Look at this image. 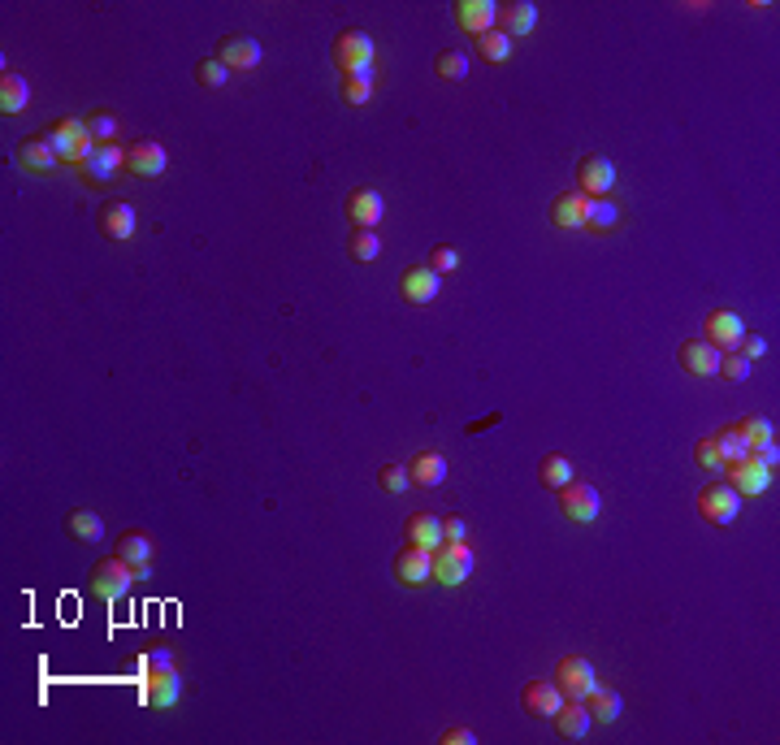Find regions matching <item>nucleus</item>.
Masks as SVG:
<instances>
[{
    "label": "nucleus",
    "mask_w": 780,
    "mask_h": 745,
    "mask_svg": "<svg viewBox=\"0 0 780 745\" xmlns=\"http://www.w3.org/2000/svg\"><path fill=\"white\" fill-rule=\"evenodd\" d=\"M48 143L57 148L65 165H78V169H83L91 161V152H96V139H91L87 122H78V117H57V122L48 126Z\"/></svg>",
    "instance_id": "1"
},
{
    "label": "nucleus",
    "mask_w": 780,
    "mask_h": 745,
    "mask_svg": "<svg viewBox=\"0 0 780 745\" xmlns=\"http://www.w3.org/2000/svg\"><path fill=\"white\" fill-rule=\"evenodd\" d=\"M468 577H473V546L468 542H442L438 551L429 555V581L455 590V585H464Z\"/></svg>",
    "instance_id": "2"
},
{
    "label": "nucleus",
    "mask_w": 780,
    "mask_h": 745,
    "mask_svg": "<svg viewBox=\"0 0 780 745\" xmlns=\"http://www.w3.org/2000/svg\"><path fill=\"white\" fill-rule=\"evenodd\" d=\"M135 568L122 564V559H100L96 568H91V598H100V603H117V598H126L130 590H135Z\"/></svg>",
    "instance_id": "3"
},
{
    "label": "nucleus",
    "mask_w": 780,
    "mask_h": 745,
    "mask_svg": "<svg viewBox=\"0 0 780 745\" xmlns=\"http://www.w3.org/2000/svg\"><path fill=\"white\" fill-rule=\"evenodd\" d=\"M334 61L343 78H356V74H373V39L364 31H343L334 39Z\"/></svg>",
    "instance_id": "4"
},
{
    "label": "nucleus",
    "mask_w": 780,
    "mask_h": 745,
    "mask_svg": "<svg viewBox=\"0 0 780 745\" xmlns=\"http://www.w3.org/2000/svg\"><path fill=\"white\" fill-rule=\"evenodd\" d=\"M724 473H728V486H733L741 499H754V494H763L767 486H772V473L776 468H767L763 464V455H746V460H733V464H724Z\"/></svg>",
    "instance_id": "5"
},
{
    "label": "nucleus",
    "mask_w": 780,
    "mask_h": 745,
    "mask_svg": "<svg viewBox=\"0 0 780 745\" xmlns=\"http://www.w3.org/2000/svg\"><path fill=\"white\" fill-rule=\"evenodd\" d=\"M698 512H702V520H711V525H733L741 512V494L728 486V481H711V486L698 490Z\"/></svg>",
    "instance_id": "6"
},
{
    "label": "nucleus",
    "mask_w": 780,
    "mask_h": 745,
    "mask_svg": "<svg viewBox=\"0 0 780 745\" xmlns=\"http://www.w3.org/2000/svg\"><path fill=\"white\" fill-rule=\"evenodd\" d=\"M555 685H559V694H564V698H585L598 685V672H594V663L585 655H564L555 663Z\"/></svg>",
    "instance_id": "7"
},
{
    "label": "nucleus",
    "mask_w": 780,
    "mask_h": 745,
    "mask_svg": "<svg viewBox=\"0 0 780 745\" xmlns=\"http://www.w3.org/2000/svg\"><path fill=\"white\" fill-rule=\"evenodd\" d=\"M559 512L568 520H577V525H590L603 512V499H598L594 486H585V481H568L564 490H559Z\"/></svg>",
    "instance_id": "8"
},
{
    "label": "nucleus",
    "mask_w": 780,
    "mask_h": 745,
    "mask_svg": "<svg viewBox=\"0 0 780 745\" xmlns=\"http://www.w3.org/2000/svg\"><path fill=\"white\" fill-rule=\"evenodd\" d=\"M702 338L715 347V351H737V343L746 338V325H741L737 312L728 308H711L707 321H702Z\"/></svg>",
    "instance_id": "9"
},
{
    "label": "nucleus",
    "mask_w": 780,
    "mask_h": 745,
    "mask_svg": "<svg viewBox=\"0 0 780 745\" xmlns=\"http://www.w3.org/2000/svg\"><path fill=\"white\" fill-rule=\"evenodd\" d=\"M178 698H182V676H178V668L143 672V702H148V707L169 711Z\"/></svg>",
    "instance_id": "10"
},
{
    "label": "nucleus",
    "mask_w": 780,
    "mask_h": 745,
    "mask_svg": "<svg viewBox=\"0 0 780 745\" xmlns=\"http://www.w3.org/2000/svg\"><path fill=\"white\" fill-rule=\"evenodd\" d=\"M616 187V165L607 156H585L577 165V191L590 195V200H603V195Z\"/></svg>",
    "instance_id": "11"
},
{
    "label": "nucleus",
    "mask_w": 780,
    "mask_h": 745,
    "mask_svg": "<svg viewBox=\"0 0 780 745\" xmlns=\"http://www.w3.org/2000/svg\"><path fill=\"white\" fill-rule=\"evenodd\" d=\"M126 169L135 178H161L169 169V152L156 139H139V143H130V148H126Z\"/></svg>",
    "instance_id": "12"
},
{
    "label": "nucleus",
    "mask_w": 780,
    "mask_h": 745,
    "mask_svg": "<svg viewBox=\"0 0 780 745\" xmlns=\"http://www.w3.org/2000/svg\"><path fill=\"white\" fill-rule=\"evenodd\" d=\"M382 213H386L382 191L360 187V191H351V195H347V221H351L356 230H377V221H382Z\"/></svg>",
    "instance_id": "13"
},
{
    "label": "nucleus",
    "mask_w": 780,
    "mask_h": 745,
    "mask_svg": "<svg viewBox=\"0 0 780 745\" xmlns=\"http://www.w3.org/2000/svg\"><path fill=\"white\" fill-rule=\"evenodd\" d=\"M217 61L226 65L230 74L234 70H256V65H260V44L252 35H226L217 44Z\"/></svg>",
    "instance_id": "14"
},
{
    "label": "nucleus",
    "mask_w": 780,
    "mask_h": 745,
    "mask_svg": "<svg viewBox=\"0 0 780 745\" xmlns=\"http://www.w3.org/2000/svg\"><path fill=\"white\" fill-rule=\"evenodd\" d=\"M18 165L26 169V174H52V169L61 165V156H57V148L48 143V135H31V139H22L18 143Z\"/></svg>",
    "instance_id": "15"
},
{
    "label": "nucleus",
    "mask_w": 780,
    "mask_h": 745,
    "mask_svg": "<svg viewBox=\"0 0 780 745\" xmlns=\"http://www.w3.org/2000/svg\"><path fill=\"white\" fill-rule=\"evenodd\" d=\"M122 169H126V148H117V143H96L91 161L83 165V178L100 187V182H113Z\"/></svg>",
    "instance_id": "16"
},
{
    "label": "nucleus",
    "mask_w": 780,
    "mask_h": 745,
    "mask_svg": "<svg viewBox=\"0 0 780 745\" xmlns=\"http://www.w3.org/2000/svg\"><path fill=\"white\" fill-rule=\"evenodd\" d=\"M551 221L559 230H585V221H590V195L581 191H564L551 200Z\"/></svg>",
    "instance_id": "17"
},
{
    "label": "nucleus",
    "mask_w": 780,
    "mask_h": 745,
    "mask_svg": "<svg viewBox=\"0 0 780 745\" xmlns=\"http://www.w3.org/2000/svg\"><path fill=\"white\" fill-rule=\"evenodd\" d=\"M438 286H442V278L429 265H412V269H403V278H399V291L408 304H434Z\"/></svg>",
    "instance_id": "18"
},
{
    "label": "nucleus",
    "mask_w": 780,
    "mask_h": 745,
    "mask_svg": "<svg viewBox=\"0 0 780 745\" xmlns=\"http://www.w3.org/2000/svg\"><path fill=\"white\" fill-rule=\"evenodd\" d=\"M499 31L507 39H520V35H533V26H538V5L533 0H507V5H499Z\"/></svg>",
    "instance_id": "19"
},
{
    "label": "nucleus",
    "mask_w": 780,
    "mask_h": 745,
    "mask_svg": "<svg viewBox=\"0 0 780 745\" xmlns=\"http://www.w3.org/2000/svg\"><path fill=\"white\" fill-rule=\"evenodd\" d=\"M455 22H460V31L468 35H486L494 31V22H499V9L490 5V0H455Z\"/></svg>",
    "instance_id": "20"
},
{
    "label": "nucleus",
    "mask_w": 780,
    "mask_h": 745,
    "mask_svg": "<svg viewBox=\"0 0 780 745\" xmlns=\"http://www.w3.org/2000/svg\"><path fill=\"white\" fill-rule=\"evenodd\" d=\"M520 707H525L529 715H542V720H551V715L564 707V694H559L555 681H529L525 689H520Z\"/></svg>",
    "instance_id": "21"
},
{
    "label": "nucleus",
    "mask_w": 780,
    "mask_h": 745,
    "mask_svg": "<svg viewBox=\"0 0 780 745\" xmlns=\"http://www.w3.org/2000/svg\"><path fill=\"white\" fill-rule=\"evenodd\" d=\"M100 234L113 243H126L135 239V208L122 204V200H109L100 208Z\"/></svg>",
    "instance_id": "22"
},
{
    "label": "nucleus",
    "mask_w": 780,
    "mask_h": 745,
    "mask_svg": "<svg viewBox=\"0 0 780 745\" xmlns=\"http://www.w3.org/2000/svg\"><path fill=\"white\" fill-rule=\"evenodd\" d=\"M555 728H559V737H568V741H581L585 733H590V724H594V715L590 707H585L581 698H564V707H559L555 715Z\"/></svg>",
    "instance_id": "23"
},
{
    "label": "nucleus",
    "mask_w": 780,
    "mask_h": 745,
    "mask_svg": "<svg viewBox=\"0 0 780 745\" xmlns=\"http://www.w3.org/2000/svg\"><path fill=\"white\" fill-rule=\"evenodd\" d=\"M681 369L689 377H715V369H720V351H715L707 338H689V343L681 347Z\"/></svg>",
    "instance_id": "24"
},
{
    "label": "nucleus",
    "mask_w": 780,
    "mask_h": 745,
    "mask_svg": "<svg viewBox=\"0 0 780 745\" xmlns=\"http://www.w3.org/2000/svg\"><path fill=\"white\" fill-rule=\"evenodd\" d=\"M395 581L399 585H408V590H416V585H425L429 581V551H421V546H403V551L395 555Z\"/></svg>",
    "instance_id": "25"
},
{
    "label": "nucleus",
    "mask_w": 780,
    "mask_h": 745,
    "mask_svg": "<svg viewBox=\"0 0 780 745\" xmlns=\"http://www.w3.org/2000/svg\"><path fill=\"white\" fill-rule=\"evenodd\" d=\"M113 555L122 559V564H130V568H139V564H152V555H156V542H152V533H139V529H130V533H122V538H117Z\"/></svg>",
    "instance_id": "26"
},
{
    "label": "nucleus",
    "mask_w": 780,
    "mask_h": 745,
    "mask_svg": "<svg viewBox=\"0 0 780 745\" xmlns=\"http://www.w3.org/2000/svg\"><path fill=\"white\" fill-rule=\"evenodd\" d=\"M26 104H31V83H26L18 70H5V74H0V113L18 117Z\"/></svg>",
    "instance_id": "27"
},
{
    "label": "nucleus",
    "mask_w": 780,
    "mask_h": 745,
    "mask_svg": "<svg viewBox=\"0 0 780 745\" xmlns=\"http://www.w3.org/2000/svg\"><path fill=\"white\" fill-rule=\"evenodd\" d=\"M408 542L434 555L438 546L447 542V538H442V520H438L434 512H416V516H408Z\"/></svg>",
    "instance_id": "28"
},
{
    "label": "nucleus",
    "mask_w": 780,
    "mask_h": 745,
    "mask_svg": "<svg viewBox=\"0 0 780 745\" xmlns=\"http://www.w3.org/2000/svg\"><path fill=\"white\" fill-rule=\"evenodd\" d=\"M408 477H412V486H425V490H434L447 481V460H442L438 451H421L416 460L408 464Z\"/></svg>",
    "instance_id": "29"
},
{
    "label": "nucleus",
    "mask_w": 780,
    "mask_h": 745,
    "mask_svg": "<svg viewBox=\"0 0 780 745\" xmlns=\"http://www.w3.org/2000/svg\"><path fill=\"white\" fill-rule=\"evenodd\" d=\"M581 702H585V707H590V715H594L598 724H616V720H620V711H624L620 694H616V689H607V685H594V689H590V694H585Z\"/></svg>",
    "instance_id": "30"
},
{
    "label": "nucleus",
    "mask_w": 780,
    "mask_h": 745,
    "mask_svg": "<svg viewBox=\"0 0 780 745\" xmlns=\"http://www.w3.org/2000/svg\"><path fill=\"white\" fill-rule=\"evenodd\" d=\"M538 481H542V486L546 490H564L568 486V481H577V468H572V460H568V455H546V460L538 464Z\"/></svg>",
    "instance_id": "31"
},
{
    "label": "nucleus",
    "mask_w": 780,
    "mask_h": 745,
    "mask_svg": "<svg viewBox=\"0 0 780 745\" xmlns=\"http://www.w3.org/2000/svg\"><path fill=\"white\" fill-rule=\"evenodd\" d=\"M65 533L78 542H100L104 538V520L91 512V507H74L70 516H65Z\"/></svg>",
    "instance_id": "32"
},
{
    "label": "nucleus",
    "mask_w": 780,
    "mask_h": 745,
    "mask_svg": "<svg viewBox=\"0 0 780 745\" xmlns=\"http://www.w3.org/2000/svg\"><path fill=\"white\" fill-rule=\"evenodd\" d=\"M477 52H481V61H490V65H503V61H512V39H507L499 26L486 35H477Z\"/></svg>",
    "instance_id": "33"
},
{
    "label": "nucleus",
    "mask_w": 780,
    "mask_h": 745,
    "mask_svg": "<svg viewBox=\"0 0 780 745\" xmlns=\"http://www.w3.org/2000/svg\"><path fill=\"white\" fill-rule=\"evenodd\" d=\"M434 70H438V78H447V83H460V78H468V52L464 48H442Z\"/></svg>",
    "instance_id": "34"
},
{
    "label": "nucleus",
    "mask_w": 780,
    "mask_h": 745,
    "mask_svg": "<svg viewBox=\"0 0 780 745\" xmlns=\"http://www.w3.org/2000/svg\"><path fill=\"white\" fill-rule=\"evenodd\" d=\"M715 438V447H720V455H724V464H733V460H746V455H750V442L746 438H741L737 434V429L733 425H724L720 429V434H711Z\"/></svg>",
    "instance_id": "35"
},
{
    "label": "nucleus",
    "mask_w": 780,
    "mask_h": 745,
    "mask_svg": "<svg viewBox=\"0 0 780 745\" xmlns=\"http://www.w3.org/2000/svg\"><path fill=\"white\" fill-rule=\"evenodd\" d=\"M369 100H373V74L343 78V104H351V109H364Z\"/></svg>",
    "instance_id": "36"
},
{
    "label": "nucleus",
    "mask_w": 780,
    "mask_h": 745,
    "mask_svg": "<svg viewBox=\"0 0 780 745\" xmlns=\"http://www.w3.org/2000/svg\"><path fill=\"white\" fill-rule=\"evenodd\" d=\"M347 252H351V260H377V252H382V239H377L373 230H356L347 239Z\"/></svg>",
    "instance_id": "37"
},
{
    "label": "nucleus",
    "mask_w": 780,
    "mask_h": 745,
    "mask_svg": "<svg viewBox=\"0 0 780 745\" xmlns=\"http://www.w3.org/2000/svg\"><path fill=\"white\" fill-rule=\"evenodd\" d=\"M616 221H620V208L611 204L607 195L603 200H590V221H585V230H611Z\"/></svg>",
    "instance_id": "38"
},
{
    "label": "nucleus",
    "mask_w": 780,
    "mask_h": 745,
    "mask_svg": "<svg viewBox=\"0 0 780 745\" xmlns=\"http://www.w3.org/2000/svg\"><path fill=\"white\" fill-rule=\"evenodd\" d=\"M87 130H91V139H96V143H113L117 139V130H122V122H117V117L113 113H91L87 117Z\"/></svg>",
    "instance_id": "39"
},
{
    "label": "nucleus",
    "mask_w": 780,
    "mask_h": 745,
    "mask_svg": "<svg viewBox=\"0 0 780 745\" xmlns=\"http://www.w3.org/2000/svg\"><path fill=\"white\" fill-rule=\"evenodd\" d=\"M715 373L728 377V382H746V377H750V360L737 356V351H720V369H715Z\"/></svg>",
    "instance_id": "40"
},
{
    "label": "nucleus",
    "mask_w": 780,
    "mask_h": 745,
    "mask_svg": "<svg viewBox=\"0 0 780 745\" xmlns=\"http://www.w3.org/2000/svg\"><path fill=\"white\" fill-rule=\"evenodd\" d=\"M377 486H382L386 494H403L412 486V477H408V468H403V464H386L382 473H377Z\"/></svg>",
    "instance_id": "41"
},
{
    "label": "nucleus",
    "mask_w": 780,
    "mask_h": 745,
    "mask_svg": "<svg viewBox=\"0 0 780 745\" xmlns=\"http://www.w3.org/2000/svg\"><path fill=\"white\" fill-rule=\"evenodd\" d=\"M195 78H200V87H226V78H230V70H226V65H221L217 57H204L200 61V70H195Z\"/></svg>",
    "instance_id": "42"
},
{
    "label": "nucleus",
    "mask_w": 780,
    "mask_h": 745,
    "mask_svg": "<svg viewBox=\"0 0 780 745\" xmlns=\"http://www.w3.org/2000/svg\"><path fill=\"white\" fill-rule=\"evenodd\" d=\"M694 460H698V468H707V473H724V455H720V447H715V438H702L698 442Z\"/></svg>",
    "instance_id": "43"
},
{
    "label": "nucleus",
    "mask_w": 780,
    "mask_h": 745,
    "mask_svg": "<svg viewBox=\"0 0 780 745\" xmlns=\"http://www.w3.org/2000/svg\"><path fill=\"white\" fill-rule=\"evenodd\" d=\"M425 265H429V269H434L438 278H442V273H455V269H460V252H455V247H434Z\"/></svg>",
    "instance_id": "44"
},
{
    "label": "nucleus",
    "mask_w": 780,
    "mask_h": 745,
    "mask_svg": "<svg viewBox=\"0 0 780 745\" xmlns=\"http://www.w3.org/2000/svg\"><path fill=\"white\" fill-rule=\"evenodd\" d=\"M143 672H156V668H174V650L169 646H148V655L139 659Z\"/></svg>",
    "instance_id": "45"
},
{
    "label": "nucleus",
    "mask_w": 780,
    "mask_h": 745,
    "mask_svg": "<svg viewBox=\"0 0 780 745\" xmlns=\"http://www.w3.org/2000/svg\"><path fill=\"white\" fill-rule=\"evenodd\" d=\"M473 741H477V733L464 728V724H451L447 733H442V745H473Z\"/></svg>",
    "instance_id": "46"
},
{
    "label": "nucleus",
    "mask_w": 780,
    "mask_h": 745,
    "mask_svg": "<svg viewBox=\"0 0 780 745\" xmlns=\"http://www.w3.org/2000/svg\"><path fill=\"white\" fill-rule=\"evenodd\" d=\"M763 351H767V343H763L759 334H746V338H741V343H737V356H746V360H759Z\"/></svg>",
    "instance_id": "47"
},
{
    "label": "nucleus",
    "mask_w": 780,
    "mask_h": 745,
    "mask_svg": "<svg viewBox=\"0 0 780 745\" xmlns=\"http://www.w3.org/2000/svg\"><path fill=\"white\" fill-rule=\"evenodd\" d=\"M442 538H447V542H464L468 538V525H464L460 516H447V520H442Z\"/></svg>",
    "instance_id": "48"
}]
</instances>
